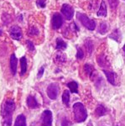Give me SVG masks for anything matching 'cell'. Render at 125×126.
Instances as JSON below:
<instances>
[{"label":"cell","instance_id":"836d02e7","mask_svg":"<svg viewBox=\"0 0 125 126\" xmlns=\"http://www.w3.org/2000/svg\"><path fill=\"white\" fill-rule=\"evenodd\" d=\"M123 50H124V55H125V45L124 46V48H123Z\"/></svg>","mask_w":125,"mask_h":126},{"label":"cell","instance_id":"7402d4cb","mask_svg":"<svg viewBox=\"0 0 125 126\" xmlns=\"http://www.w3.org/2000/svg\"><path fill=\"white\" fill-rule=\"evenodd\" d=\"M55 60H56V62H57V63L62 64V63L66 62V55H64V54H62V53H58V54L56 56Z\"/></svg>","mask_w":125,"mask_h":126},{"label":"cell","instance_id":"484cf974","mask_svg":"<svg viewBox=\"0 0 125 126\" xmlns=\"http://www.w3.org/2000/svg\"><path fill=\"white\" fill-rule=\"evenodd\" d=\"M28 34H29V35H37L38 34H39V30H38L37 28L35 27H30L29 31H28Z\"/></svg>","mask_w":125,"mask_h":126},{"label":"cell","instance_id":"5bb4252c","mask_svg":"<svg viewBox=\"0 0 125 126\" xmlns=\"http://www.w3.org/2000/svg\"><path fill=\"white\" fill-rule=\"evenodd\" d=\"M97 62L99 63V66L102 67H108L110 66L109 62L106 58L105 56H99L97 57Z\"/></svg>","mask_w":125,"mask_h":126},{"label":"cell","instance_id":"7a4b0ae2","mask_svg":"<svg viewBox=\"0 0 125 126\" xmlns=\"http://www.w3.org/2000/svg\"><path fill=\"white\" fill-rule=\"evenodd\" d=\"M73 113L75 120L77 123L84 122L86 119V117H87L86 108L82 103H76L73 105Z\"/></svg>","mask_w":125,"mask_h":126},{"label":"cell","instance_id":"f546056e","mask_svg":"<svg viewBox=\"0 0 125 126\" xmlns=\"http://www.w3.org/2000/svg\"><path fill=\"white\" fill-rule=\"evenodd\" d=\"M44 72H45V66H41L40 69H39V72H38V74H37V78H40L42 76H43Z\"/></svg>","mask_w":125,"mask_h":126},{"label":"cell","instance_id":"6da1fadb","mask_svg":"<svg viewBox=\"0 0 125 126\" xmlns=\"http://www.w3.org/2000/svg\"><path fill=\"white\" fill-rule=\"evenodd\" d=\"M15 109V103L13 99H8L3 105L2 115H3V126H11L12 116Z\"/></svg>","mask_w":125,"mask_h":126},{"label":"cell","instance_id":"4dcf8cb0","mask_svg":"<svg viewBox=\"0 0 125 126\" xmlns=\"http://www.w3.org/2000/svg\"><path fill=\"white\" fill-rule=\"evenodd\" d=\"M70 122L67 119H64L62 120L61 126H70Z\"/></svg>","mask_w":125,"mask_h":126},{"label":"cell","instance_id":"4316f807","mask_svg":"<svg viewBox=\"0 0 125 126\" xmlns=\"http://www.w3.org/2000/svg\"><path fill=\"white\" fill-rule=\"evenodd\" d=\"M84 56V52L82 50V49L81 47L77 48V53H76V58L77 59H82Z\"/></svg>","mask_w":125,"mask_h":126},{"label":"cell","instance_id":"cb8c5ba5","mask_svg":"<svg viewBox=\"0 0 125 126\" xmlns=\"http://www.w3.org/2000/svg\"><path fill=\"white\" fill-rule=\"evenodd\" d=\"M84 70H85L86 73L87 75H89V76L92 77V74H93V72H94V68L92 66H91L89 64H86L85 66H84Z\"/></svg>","mask_w":125,"mask_h":126},{"label":"cell","instance_id":"d4e9b609","mask_svg":"<svg viewBox=\"0 0 125 126\" xmlns=\"http://www.w3.org/2000/svg\"><path fill=\"white\" fill-rule=\"evenodd\" d=\"M108 3L110 5V8L112 9H116L118 5V0H108Z\"/></svg>","mask_w":125,"mask_h":126},{"label":"cell","instance_id":"9a60e30c","mask_svg":"<svg viewBox=\"0 0 125 126\" xmlns=\"http://www.w3.org/2000/svg\"><path fill=\"white\" fill-rule=\"evenodd\" d=\"M108 112V109H107L102 104H98V106L97 107V109H96V113L98 117H102V116H103V115L107 114Z\"/></svg>","mask_w":125,"mask_h":126},{"label":"cell","instance_id":"2e32d148","mask_svg":"<svg viewBox=\"0 0 125 126\" xmlns=\"http://www.w3.org/2000/svg\"><path fill=\"white\" fill-rule=\"evenodd\" d=\"M97 16H102V17L107 16V6L104 1H102V3H101L100 9L97 12Z\"/></svg>","mask_w":125,"mask_h":126},{"label":"cell","instance_id":"e0dca14e","mask_svg":"<svg viewBox=\"0 0 125 126\" xmlns=\"http://www.w3.org/2000/svg\"><path fill=\"white\" fill-rule=\"evenodd\" d=\"M67 87H69V89L70 90V92L73 93H78V83L74 81L67 83Z\"/></svg>","mask_w":125,"mask_h":126},{"label":"cell","instance_id":"8992f818","mask_svg":"<svg viewBox=\"0 0 125 126\" xmlns=\"http://www.w3.org/2000/svg\"><path fill=\"white\" fill-rule=\"evenodd\" d=\"M61 13L62 15L65 16V18L67 20H70L73 18L74 15V9L69 4H63L61 7Z\"/></svg>","mask_w":125,"mask_h":126},{"label":"cell","instance_id":"44dd1931","mask_svg":"<svg viewBox=\"0 0 125 126\" xmlns=\"http://www.w3.org/2000/svg\"><path fill=\"white\" fill-rule=\"evenodd\" d=\"M62 102H63L64 104H66V106H68V105H69L70 92L68 90H66L65 92L63 93V95H62Z\"/></svg>","mask_w":125,"mask_h":126},{"label":"cell","instance_id":"e575fe53","mask_svg":"<svg viewBox=\"0 0 125 126\" xmlns=\"http://www.w3.org/2000/svg\"><path fill=\"white\" fill-rule=\"evenodd\" d=\"M1 34H2V30L0 29V35H1Z\"/></svg>","mask_w":125,"mask_h":126},{"label":"cell","instance_id":"603a6c76","mask_svg":"<svg viewBox=\"0 0 125 126\" xmlns=\"http://www.w3.org/2000/svg\"><path fill=\"white\" fill-rule=\"evenodd\" d=\"M108 26L106 22H102L99 26V33L102 34H105L108 32Z\"/></svg>","mask_w":125,"mask_h":126},{"label":"cell","instance_id":"52a82bcc","mask_svg":"<svg viewBox=\"0 0 125 126\" xmlns=\"http://www.w3.org/2000/svg\"><path fill=\"white\" fill-rule=\"evenodd\" d=\"M63 24V19L62 16L58 13L54 14V15L52 16V28L54 30H58Z\"/></svg>","mask_w":125,"mask_h":126},{"label":"cell","instance_id":"1f68e13d","mask_svg":"<svg viewBox=\"0 0 125 126\" xmlns=\"http://www.w3.org/2000/svg\"><path fill=\"white\" fill-rule=\"evenodd\" d=\"M70 29H71L72 31H78L79 29H78V27L76 25L75 23H72V24H70Z\"/></svg>","mask_w":125,"mask_h":126},{"label":"cell","instance_id":"ffe728a7","mask_svg":"<svg viewBox=\"0 0 125 126\" xmlns=\"http://www.w3.org/2000/svg\"><path fill=\"white\" fill-rule=\"evenodd\" d=\"M85 47L86 49V51H87L88 55H91L92 52V49H93V44L92 41L90 39H86L85 41Z\"/></svg>","mask_w":125,"mask_h":126},{"label":"cell","instance_id":"8fae6325","mask_svg":"<svg viewBox=\"0 0 125 126\" xmlns=\"http://www.w3.org/2000/svg\"><path fill=\"white\" fill-rule=\"evenodd\" d=\"M26 103H27V105L29 109H38V108L40 107L39 103L37 102V100H36L35 97L34 96H32V95L28 96L27 100H26Z\"/></svg>","mask_w":125,"mask_h":126},{"label":"cell","instance_id":"3957f363","mask_svg":"<svg viewBox=\"0 0 125 126\" xmlns=\"http://www.w3.org/2000/svg\"><path fill=\"white\" fill-rule=\"evenodd\" d=\"M77 19L82 23L83 26H85L87 30H94L96 28V23L94 20L90 19L86 15L82 13H77Z\"/></svg>","mask_w":125,"mask_h":126},{"label":"cell","instance_id":"f1b7e54d","mask_svg":"<svg viewBox=\"0 0 125 126\" xmlns=\"http://www.w3.org/2000/svg\"><path fill=\"white\" fill-rule=\"evenodd\" d=\"M26 44H27L28 49H29L30 51H34V50H35V46H34L33 42H31L30 40H27V41H26Z\"/></svg>","mask_w":125,"mask_h":126},{"label":"cell","instance_id":"277c9868","mask_svg":"<svg viewBox=\"0 0 125 126\" xmlns=\"http://www.w3.org/2000/svg\"><path fill=\"white\" fill-rule=\"evenodd\" d=\"M59 86L56 83H50L46 89V93H47L48 97L52 100H55L58 96L59 93Z\"/></svg>","mask_w":125,"mask_h":126},{"label":"cell","instance_id":"d6a6232c","mask_svg":"<svg viewBox=\"0 0 125 126\" xmlns=\"http://www.w3.org/2000/svg\"><path fill=\"white\" fill-rule=\"evenodd\" d=\"M87 126H92V122H89V123H88V125H87Z\"/></svg>","mask_w":125,"mask_h":126},{"label":"cell","instance_id":"9c48e42d","mask_svg":"<svg viewBox=\"0 0 125 126\" xmlns=\"http://www.w3.org/2000/svg\"><path fill=\"white\" fill-rule=\"evenodd\" d=\"M103 72L105 73L107 79H108L109 83L113 85V86H116V85L118 84V82H117V80H118V76H117V74L115 72H108V71H107V70H103Z\"/></svg>","mask_w":125,"mask_h":126},{"label":"cell","instance_id":"7c38bea8","mask_svg":"<svg viewBox=\"0 0 125 126\" xmlns=\"http://www.w3.org/2000/svg\"><path fill=\"white\" fill-rule=\"evenodd\" d=\"M20 62V66H21V72H20V75L21 76H24V75L25 74L26 72H27V59L25 56H22L21 58H20L19 60Z\"/></svg>","mask_w":125,"mask_h":126},{"label":"cell","instance_id":"83f0119b","mask_svg":"<svg viewBox=\"0 0 125 126\" xmlns=\"http://www.w3.org/2000/svg\"><path fill=\"white\" fill-rule=\"evenodd\" d=\"M45 2L46 0H37L36 1V3H37V6L40 9H44L45 7Z\"/></svg>","mask_w":125,"mask_h":126},{"label":"cell","instance_id":"4fadbf2b","mask_svg":"<svg viewBox=\"0 0 125 126\" xmlns=\"http://www.w3.org/2000/svg\"><path fill=\"white\" fill-rule=\"evenodd\" d=\"M14 126H27L26 125V117L24 114H19L15 119Z\"/></svg>","mask_w":125,"mask_h":126},{"label":"cell","instance_id":"5b68a950","mask_svg":"<svg viewBox=\"0 0 125 126\" xmlns=\"http://www.w3.org/2000/svg\"><path fill=\"white\" fill-rule=\"evenodd\" d=\"M52 113L50 110H45L41 115V126H51Z\"/></svg>","mask_w":125,"mask_h":126},{"label":"cell","instance_id":"ac0fdd59","mask_svg":"<svg viewBox=\"0 0 125 126\" xmlns=\"http://www.w3.org/2000/svg\"><path fill=\"white\" fill-rule=\"evenodd\" d=\"M109 37L111 38V39L116 40V41L120 42L121 41V33H120V31L118 29H116L112 34H110Z\"/></svg>","mask_w":125,"mask_h":126},{"label":"cell","instance_id":"30bf717a","mask_svg":"<svg viewBox=\"0 0 125 126\" xmlns=\"http://www.w3.org/2000/svg\"><path fill=\"white\" fill-rule=\"evenodd\" d=\"M17 66H18V59L14 54H12L10 56V71L11 73L15 76L17 72Z\"/></svg>","mask_w":125,"mask_h":126},{"label":"cell","instance_id":"d6986e66","mask_svg":"<svg viewBox=\"0 0 125 126\" xmlns=\"http://www.w3.org/2000/svg\"><path fill=\"white\" fill-rule=\"evenodd\" d=\"M56 48L57 49V50H64V49L66 48V43L61 39V38H57V39H56Z\"/></svg>","mask_w":125,"mask_h":126},{"label":"cell","instance_id":"ba28073f","mask_svg":"<svg viewBox=\"0 0 125 126\" xmlns=\"http://www.w3.org/2000/svg\"><path fill=\"white\" fill-rule=\"evenodd\" d=\"M9 34L11 38H13L15 40H19L22 38V31L20 28L17 25H14L10 28Z\"/></svg>","mask_w":125,"mask_h":126}]
</instances>
